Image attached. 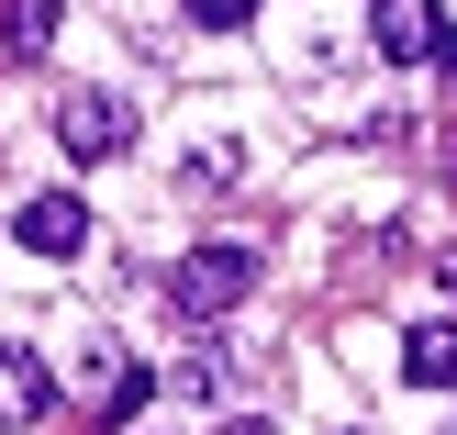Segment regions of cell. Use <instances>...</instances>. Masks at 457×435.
Wrapping results in <instances>:
<instances>
[{"mask_svg": "<svg viewBox=\"0 0 457 435\" xmlns=\"http://www.w3.org/2000/svg\"><path fill=\"white\" fill-rule=\"evenodd\" d=\"M245 290H257V246H190V257L168 268V313L179 324H223Z\"/></svg>", "mask_w": 457, "mask_h": 435, "instance_id": "cell-1", "label": "cell"}, {"mask_svg": "<svg viewBox=\"0 0 457 435\" xmlns=\"http://www.w3.org/2000/svg\"><path fill=\"white\" fill-rule=\"evenodd\" d=\"M56 146L79 156V168H101V156L134 146V112L112 101V89H67V101H56Z\"/></svg>", "mask_w": 457, "mask_h": 435, "instance_id": "cell-2", "label": "cell"}, {"mask_svg": "<svg viewBox=\"0 0 457 435\" xmlns=\"http://www.w3.org/2000/svg\"><path fill=\"white\" fill-rule=\"evenodd\" d=\"M369 34H379V56L424 67V56H446V34H457V22L436 12V0H369Z\"/></svg>", "mask_w": 457, "mask_h": 435, "instance_id": "cell-3", "label": "cell"}, {"mask_svg": "<svg viewBox=\"0 0 457 435\" xmlns=\"http://www.w3.org/2000/svg\"><path fill=\"white\" fill-rule=\"evenodd\" d=\"M12 235L34 246V257H79V246H89V201H79V190H34V201L12 213Z\"/></svg>", "mask_w": 457, "mask_h": 435, "instance_id": "cell-4", "label": "cell"}, {"mask_svg": "<svg viewBox=\"0 0 457 435\" xmlns=\"http://www.w3.org/2000/svg\"><path fill=\"white\" fill-rule=\"evenodd\" d=\"M402 380L413 391H457V324H413L402 335Z\"/></svg>", "mask_w": 457, "mask_h": 435, "instance_id": "cell-5", "label": "cell"}, {"mask_svg": "<svg viewBox=\"0 0 457 435\" xmlns=\"http://www.w3.org/2000/svg\"><path fill=\"white\" fill-rule=\"evenodd\" d=\"M45 391H56V380H45V357H34V347H0V424H34Z\"/></svg>", "mask_w": 457, "mask_h": 435, "instance_id": "cell-6", "label": "cell"}, {"mask_svg": "<svg viewBox=\"0 0 457 435\" xmlns=\"http://www.w3.org/2000/svg\"><path fill=\"white\" fill-rule=\"evenodd\" d=\"M56 0H0V45H12V56H45V45H56Z\"/></svg>", "mask_w": 457, "mask_h": 435, "instance_id": "cell-7", "label": "cell"}, {"mask_svg": "<svg viewBox=\"0 0 457 435\" xmlns=\"http://www.w3.org/2000/svg\"><path fill=\"white\" fill-rule=\"evenodd\" d=\"M145 391H156V369H112V391H101V424H134V414H145Z\"/></svg>", "mask_w": 457, "mask_h": 435, "instance_id": "cell-8", "label": "cell"}, {"mask_svg": "<svg viewBox=\"0 0 457 435\" xmlns=\"http://www.w3.org/2000/svg\"><path fill=\"white\" fill-rule=\"evenodd\" d=\"M190 22L201 34H235V22H257V0H190Z\"/></svg>", "mask_w": 457, "mask_h": 435, "instance_id": "cell-9", "label": "cell"}, {"mask_svg": "<svg viewBox=\"0 0 457 435\" xmlns=\"http://www.w3.org/2000/svg\"><path fill=\"white\" fill-rule=\"evenodd\" d=\"M235 435H268V414H245V424H235Z\"/></svg>", "mask_w": 457, "mask_h": 435, "instance_id": "cell-10", "label": "cell"}, {"mask_svg": "<svg viewBox=\"0 0 457 435\" xmlns=\"http://www.w3.org/2000/svg\"><path fill=\"white\" fill-rule=\"evenodd\" d=\"M446 67H457V34H446Z\"/></svg>", "mask_w": 457, "mask_h": 435, "instance_id": "cell-11", "label": "cell"}, {"mask_svg": "<svg viewBox=\"0 0 457 435\" xmlns=\"http://www.w3.org/2000/svg\"><path fill=\"white\" fill-rule=\"evenodd\" d=\"M346 435H357V424H346Z\"/></svg>", "mask_w": 457, "mask_h": 435, "instance_id": "cell-12", "label": "cell"}]
</instances>
